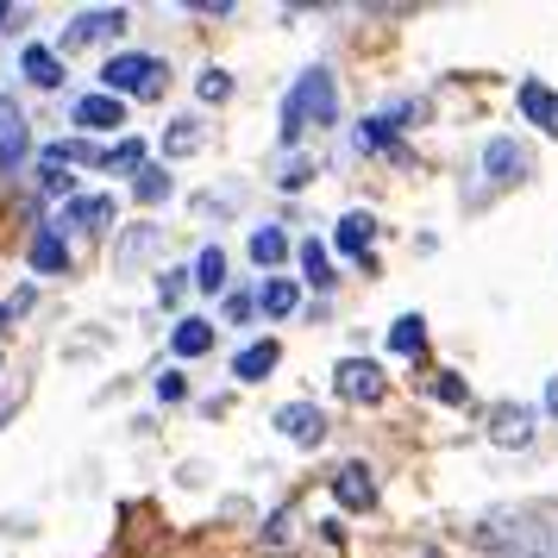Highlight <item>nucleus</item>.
<instances>
[{"label":"nucleus","instance_id":"obj_3","mask_svg":"<svg viewBox=\"0 0 558 558\" xmlns=\"http://www.w3.org/2000/svg\"><path fill=\"white\" fill-rule=\"evenodd\" d=\"M107 95H138V101H151V95H163V57L151 51H120V57H107Z\"/></svg>","mask_w":558,"mask_h":558},{"label":"nucleus","instance_id":"obj_26","mask_svg":"<svg viewBox=\"0 0 558 558\" xmlns=\"http://www.w3.org/2000/svg\"><path fill=\"white\" fill-rule=\"evenodd\" d=\"M163 145H170V151H195V145H202V126H195V120H177V126H170V138H163Z\"/></svg>","mask_w":558,"mask_h":558},{"label":"nucleus","instance_id":"obj_34","mask_svg":"<svg viewBox=\"0 0 558 558\" xmlns=\"http://www.w3.org/2000/svg\"><path fill=\"white\" fill-rule=\"evenodd\" d=\"M157 396H163V402H177V396H182V377H177V371H170V377H157Z\"/></svg>","mask_w":558,"mask_h":558},{"label":"nucleus","instance_id":"obj_7","mask_svg":"<svg viewBox=\"0 0 558 558\" xmlns=\"http://www.w3.org/2000/svg\"><path fill=\"white\" fill-rule=\"evenodd\" d=\"M277 433L295 439V446H320V439H327V421H320L314 402H289V408H277Z\"/></svg>","mask_w":558,"mask_h":558},{"label":"nucleus","instance_id":"obj_11","mask_svg":"<svg viewBox=\"0 0 558 558\" xmlns=\"http://www.w3.org/2000/svg\"><path fill=\"white\" fill-rule=\"evenodd\" d=\"M32 270H38V277H63V270H70L63 227H38V232H32Z\"/></svg>","mask_w":558,"mask_h":558},{"label":"nucleus","instance_id":"obj_33","mask_svg":"<svg viewBox=\"0 0 558 558\" xmlns=\"http://www.w3.org/2000/svg\"><path fill=\"white\" fill-rule=\"evenodd\" d=\"M38 182H45V195H70V177L63 170H38Z\"/></svg>","mask_w":558,"mask_h":558},{"label":"nucleus","instance_id":"obj_4","mask_svg":"<svg viewBox=\"0 0 558 558\" xmlns=\"http://www.w3.org/2000/svg\"><path fill=\"white\" fill-rule=\"evenodd\" d=\"M332 389H339L345 402H383V396H389V377H383L371 357H345V364L332 371Z\"/></svg>","mask_w":558,"mask_h":558},{"label":"nucleus","instance_id":"obj_27","mask_svg":"<svg viewBox=\"0 0 558 558\" xmlns=\"http://www.w3.org/2000/svg\"><path fill=\"white\" fill-rule=\"evenodd\" d=\"M307 182H314V163H307V157H289V170L277 177V189L289 195V189H307Z\"/></svg>","mask_w":558,"mask_h":558},{"label":"nucleus","instance_id":"obj_30","mask_svg":"<svg viewBox=\"0 0 558 558\" xmlns=\"http://www.w3.org/2000/svg\"><path fill=\"white\" fill-rule=\"evenodd\" d=\"M252 307H257V295H245V289H227V320L239 327V320H252Z\"/></svg>","mask_w":558,"mask_h":558},{"label":"nucleus","instance_id":"obj_10","mask_svg":"<svg viewBox=\"0 0 558 558\" xmlns=\"http://www.w3.org/2000/svg\"><path fill=\"white\" fill-rule=\"evenodd\" d=\"M113 220V195H70L63 202V227L70 232H101Z\"/></svg>","mask_w":558,"mask_h":558},{"label":"nucleus","instance_id":"obj_17","mask_svg":"<svg viewBox=\"0 0 558 558\" xmlns=\"http://www.w3.org/2000/svg\"><path fill=\"white\" fill-rule=\"evenodd\" d=\"M232 371H239L245 383H264L270 371H277V339H252V345L239 352V364H232Z\"/></svg>","mask_w":558,"mask_h":558},{"label":"nucleus","instance_id":"obj_25","mask_svg":"<svg viewBox=\"0 0 558 558\" xmlns=\"http://www.w3.org/2000/svg\"><path fill=\"white\" fill-rule=\"evenodd\" d=\"M252 257H257V264H282V257H289V239H282L277 227L252 232Z\"/></svg>","mask_w":558,"mask_h":558},{"label":"nucleus","instance_id":"obj_5","mask_svg":"<svg viewBox=\"0 0 558 558\" xmlns=\"http://www.w3.org/2000/svg\"><path fill=\"white\" fill-rule=\"evenodd\" d=\"M332 496H339V508H352V514H364V508H377V477H371V464H339L332 471Z\"/></svg>","mask_w":558,"mask_h":558},{"label":"nucleus","instance_id":"obj_9","mask_svg":"<svg viewBox=\"0 0 558 558\" xmlns=\"http://www.w3.org/2000/svg\"><path fill=\"white\" fill-rule=\"evenodd\" d=\"M26 157V113L13 95H0V170H13Z\"/></svg>","mask_w":558,"mask_h":558},{"label":"nucleus","instance_id":"obj_12","mask_svg":"<svg viewBox=\"0 0 558 558\" xmlns=\"http://www.w3.org/2000/svg\"><path fill=\"white\" fill-rule=\"evenodd\" d=\"M489 439H496V446H527L533 439V408L502 402L496 414H489Z\"/></svg>","mask_w":558,"mask_h":558},{"label":"nucleus","instance_id":"obj_2","mask_svg":"<svg viewBox=\"0 0 558 558\" xmlns=\"http://www.w3.org/2000/svg\"><path fill=\"white\" fill-rule=\"evenodd\" d=\"M477 539L502 558H558V514H496L477 527Z\"/></svg>","mask_w":558,"mask_h":558},{"label":"nucleus","instance_id":"obj_28","mask_svg":"<svg viewBox=\"0 0 558 558\" xmlns=\"http://www.w3.org/2000/svg\"><path fill=\"white\" fill-rule=\"evenodd\" d=\"M76 157H88V145H82V138H63V145H45V170H57V163H76Z\"/></svg>","mask_w":558,"mask_h":558},{"label":"nucleus","instance_id":"obj_6","mask_svg":"<svg viewBox=\"0 0 558 558\" xmlns=\"http://www.w3.org/2000/svg\"><path fill=\"white\" fill-rule=\"evenodd\" d=\"M70 120H76L82 132H120L126 126V101H120V95H82L76 107H70Z\"/></svg>","mask_w":558,"mask_h":558},{"label":"nucleus","instance_id":"obj_20","mask_svg":"<svg viewBox=\"0 0 558 558\" xmlns=\"http://www.w3.org/2000/svg\"><path fill=\"white\" fill-rule=\"evenodd\" d=\"M421 345H427V327H421V314H402V320L389 327V352H396V357H414Z\"/></svg>","mask_w":558,"mask_h":558},{"label":"nucleus","instance_id":"obj_37","mask_svg":"<svg viewBox=\"0 0 558 558\" xmlns=\"http://www.w3.org/2000/svg\"><path fill=\"white\" fill-rule=\"evenodd\" d=\"M7 414H13V396H0V421H7Z\"/></svg>","mask_w":558,"mask_h":558},{"label":"nucleus","instance_id":"obj_19","mask_svg":"<svg viewBox=\"0 0 558 558\" xmlns=\"http://www.w3.org/2000/svg\"><path fill=\"white\" fill-rule=\"evenodd\" d=\"M170 345H177V357H202V352H214V327L207 320H177V332H170Z\"/></svg>","mask_w":558,"mask_h":558},{"label":"nucleus","instance_id":"obj_22","mask_svg":"<svg viewBox=\"0 0 558 558\" xmlns=\"http://www.w3.org/2000/svg\"><path fill=\"white\" fill-rule=\"evenodd\" d=\"M195 282H202V289H214V295L227 289V252H220V245H207V252L195 257Z\"/></svg>","mask_w":558,"mask_h":558},{"label":"nucleus","instance_id":"obj_35","mask_svg":"<svg viewBox=\"0 0 558 558\" xmlns=\"http://www.w3.org/2000/svg\"><path fill=\"white\" fill-rule=\"evenodd\" d=\"M546 414H553V421H558V377L546 383Z\"/></svg>","mask_w":558,"mask_h":558},{"label":"nucleus","instance_id":"obj_16","mask_svg":"<svg viewBox=\"0 0 558 558\" xmlns=\"http://www.w3.org/2000/svg\"><path fill=\"white\" fill-rule=\"evenodd\" d=\"M521 113H527L539 132H553L558 138V95L546 88V82H521Z\"/></svg>","mask_w":558,"mask_h":558},{"label":"nucleus","instance_id":"obj_32","mask_svg":"<svg viewBox=\"0 0 558 558\" xmlns=\"http://www.w3.org/2000/svg\"><path fill=\"white\" fill-rule=\"evenodd\" d=\"M433 396H439V402H464V383H458V377H439V383H433Z\"/></svg>","mask_w":558,"mask_h":558},{"label":"nucleus","instance_id":"obj_31","mask_svg":"<svg viewBox=\"0 0 558 558\" xmlns=\"http://www.w3.org/2000/svg\"><path fill=\"white\" fill-rule=\"evenodd\" d=\"M289 533H295V514H289V508H282V514H270V527H264V539H270V546H282Z\"/></svg>","mask_w":558,"mask_h":558},{"label":"nucleus","instance_id":"obj_1","mask_svg":"<svg viewBox=\"0 0 558 558\" xmlns=\"http://www.w3.org/2000/svg\"><path fill=\"white\" fill-rule=\"evenodd\" d=\"M307 126H339V88H332V70H302L295 88L282 95V145H295Z\"/></svg>","mask_w":558,"mask_h":558},{"label":"nucleus","instance_id":"obj_21","mask_svg":"<svg viewBox=\"0 0 558 558\" xmlns=\"http://www.w3.org/2000/svg\"><path fill=\"white\" fill-rule=\"evenodd\" d=\"M101 170H120V177H138L145 170V138H120L113 151L101 157Z\"/></svg>","mask_w":558,"mask_h":558},{"label":"nucleus","instance_id":"obj_36","mask_svg":"<svg viewBox=\"0 0 558 558\" xmlns=\"http://www.w3.org/2000/svg\"><path fill=\"white\" fill-rule=\"evenodd\" d=\"M7 20H13V7H7V0H0V32H7Z\"/></svg>","mask_w":558,"mask_h":558},{"label":"nucleus","instance_id":"obj_13","mask_svg":"<svg viewBox=\"0 0 558 558\" xmlns=\"http://www.w3.org/2000/svg\"><path fill=\"white\" fill-rule=\"evenodd\" d=\"M20 76H26L32 88H63V63H57L51 45H26V51H20Z\"/></svg>","mask_w":558,"mask_h":558},{"label":"nucleus","instance_id":"obj_23","mask_svg":"<svg viewBox=\"0 0 558 558\" xmlns=\"http://www.w3.org/2000/svg\"><path fill=\"white\" fill-rule=\"evenodd\" d=\"M170 189H177V182H170V170H145V177H132V195H138L145 207L170 202Z\"/></svg>","mask_w":558,"mask_h":558},{"label":"nucleus","instance_id":"obj_14","mask_svg":"<svg viewBox=\"0 0 558 558\" xmlns=\"http://www.w3.org/2000/svg\"><path fill=\"white\" fill-rule=\"evenodd\" d=\"M371 232H377L371 214H345V220L332 227V245H339L345 257H357V264H371Z\"/></svg>","mask_w":558,"mask_h":558},{"label":"nucleus","instance_id":"obj_8","mask_svg":"<svg viewBox=\"0 0 558 558\" xmlns=\"http://www.w3.org/2000/svg\"><path fill=\"white\" fill-rule=\"evenodd\" d=\"M483 177L489 182H521L527 177V151H521L514 138H489V145H483Z\"/></svg>","mask_w":558,"mask_h":558},{"label":"nucleus","instance_id":"obj_18","mask_svg":"<svg viewBox=\"0 0 558 558\" xmlns=\"http://www.w3.org/2000/svg\"><path fill=\"white\" fill-rule=\"evenodd\" d=\"M257 307H264L270 320H289V314L302 307V289H295L289 277H270V282H264V295H257Z\"/></svg>","mask_w":558,"mask_h":558},{"label":"nucleus","instance_id":"obj_29","mask_svg":"<svg viewBox=\"0 0 558 558\" xmlns=\"http://www.w3.org/2000/svg\"><path fill=\"white\" fill-rule=\"evenodd\" d=\"M195 88H202V101H227V95H232V76H227V70H207Z\"/></svg>","mask_w":558,"mask_h":558},{"label":"nucleus","instance_id":"obj_15","mask_svg":"<svg viewBox=\"0 0 558 558\" xmlns=\"http://www.w3.org/2000/svg\"><path fill=\"white\" fill-rule=\"evenodd\" d=\"M113 32H126V13H120V7L76 13V20H70V45H95V38H113Z\"/></svg>","mask_w":558,"mask_h":558},{"label":"nucleus","instance_id":"obj_24","mask_svg":"<svg viewBox=\"0 0 558 558\" xmlns=\"http://www.w3.org/2000/svg\"><path fill=\"white\" fill-rule=\"evenodd\" d=\"M302 270H307V282H320V289L332 282V257H327L320 239H307V245H302Z\"/></svg>","mask_w":558,"mask_h":558}]
</instances>
